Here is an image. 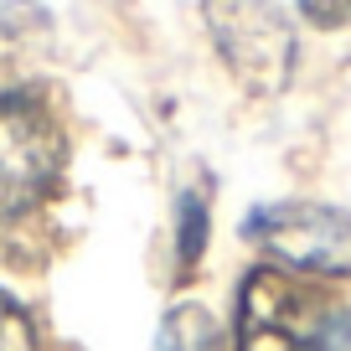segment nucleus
<instances>
[{
    "label": "nucleus",
    "mask_w": 351,
    "mask_h": 351,
    "mask_svg": "<svg viewBox=\"0 0 351 351\" xmlns=\"http://www.w3.org/2000/svg\"><path fill=\"white\" fill-rule=\"evenodd\" d=\"M155 351H222V330L202 305H176L160 320V341Z\"/></svg>",
    "instance_id": "obj_5"
},
{
    "label": "nucleus",
    "mask_w": 351,
    "mask_h": 351,
    "mask_svg": "<svg viewBox=\"0 0 351 351\" xmlns=\"http://www.w3.org/2000/svg\"><path fill=\"white\" fill-rule=\"evenodd\" d=\"M202 11L228 73L248 93H285L300 62V36L274 0H202Z\"/></svg>",
    "instance_id": "obj_2"
},
{
    "label": "nucleus",
    "mask_w": 351,
    "mask_h": 351,
    "mask_svg": "<svg viewBox=\"0 0 351 351\" xmlns=\"http://www.w3.org/2000/svg\"><path fill=\"white\" fill-rule=\"evenodd\" d=\"M300 16L320 32H336V26H351V0H300Z\"/></svg>",
    "instance_id": "obj_8"
},
{
    "label": "nucleus",
    "mask_w": 351,
    "mask_h": 351,
    "mask_svg": "<svg viewBox=\"0 0 351 351\" xmlns=\"http://www.w3.org/2000/svg\"><path fill=\"white\" fill-rule=\"evenodd\" d=\"M67 140L52 104L32 88H0V222L36 212L57 191Z\"/></svg>",
    "instance_id": "obj_1"
},
{
    "label": "nucleus",
    "mask_w": 351,
    "mask_h": 351,
    "mask_svg": "<svg viewBox=\"0 0 351 351\" xmlns=\"http://www.w3.org/2000/svg\"><path fill=\"white\" fill-rule=\"evenodd\" d=\"M243 238L285 258L289 269H305V274H326V279L351 274V217L341 207H326V202L253 207L243 222Z\"/></svg>",
    "instance_id": "obj_3"
},
{
    "label": "nucleus",
    "mask_w": 351,
    "mask_h": 351,
    "mask_svg": "<svg viewBox=\"0 0 351 351\" xmlns=\"http://www.w3.org/2000/svg\"><path fill=\"white\" fill-rule=\"evenodd\" d=\"M202 243H207V197L186 191L176 202V253H181V274H191L202 258Z\"/></svg>",
    "instance_id": "obj_6"
},
{
    "label": "nucleus",
    "mask_w": 351,
    "mask_h": 351,
    "mask_svg": "<svg viewBox=\"0 0 351 351\" xmlns=\"http://www.w3.org/2000/svg\"><path fill=\"white\" fill-rule=\"evenodd\" d=\"M310 351H351V315L326 320V326H320V336L310 341Z\"/></svg>",
    "instance_id": "obj_9"
},
{
    "label": "nucleus",
    "mask_w": 351,
    "mask_h": 351,
    "mask_svg": "<svg viewBox=\"0 0 351 351\" xmlns=\"http://www.w3.org/2000/svg\"><path fill=\"white\" fill-rule=\"evenodd\" d=\"M0 351H36L32 320H26V310L11 295H0Z\"/></svg>",
    "instance_id": "obj_7"
},
{
    "label": "nucleus",
    "mask_w": 351,
    "mask_h": 351,
    "mask_svg": "<svg viewBox=\"0 0 351 351\" xmlns=\"http://www.w3.org/2000/svg\"><path fill=\"white\" fill-rule=\"evenodd\" d=\"M320 336V320L310 315V300L295 279L258 269L243 279L238 295V351H310Z\"/></svg>",
    "instance_id": "obj_4"
}]
</instances>
